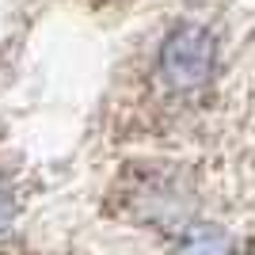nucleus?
Returning <instances> with one entry per match:
<instances>
[{"label": "nucleus", "instance_id": "obj_1", "mask_svg": "<svg viewBox=\"0 0 255 255\" xmlns=\"http://www.w3.org/2000/svg\"><path fill=\"white\" fill-rule=\"evenodd\" d=\"M217 65V42L202 23H179L171 27L156 57V76L168 96H194L210 84Z\"/></svg>", "mask_w": 255, "mask_h": 255}, {"label": "nucleus", "instance_id": "obj_3", "mask_svg": "<svg viewBox=\"0 0 255 255\" xmlns=\"http://www.w3.org/2000/svg\"><path fill=\"white\" fill-rule=\"evenodd\" d=\"M8 221H11V198H8V191L0 187V233L8 229Z\"/></svg>", "mask_w": 255, "mask_h": 255}, {"label": "nucleus", "instance_id": "obj_2", "mask_svg": "<svg viewBox=\"0 0 255 255\" xmlns=\"http://www.w3.org/2000/svg\"><path fill=\"white\" fill-rule=\"evenodd\" d=\"M175 255H233V236L217 225H187Z\"/></svg>", "mask_w": 255, "mask_h": 255}]
</instances>
